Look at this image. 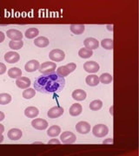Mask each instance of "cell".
Returning <instances> with one entry per match:
<instances>
[{
	"label": "cell",
	"mask_w": 139,
	"mask_h": 156,
	"mask_svg": "<svg viewBox=\"0 0 139 156\" xmlns=\"http://www.w3.org/2000/svg\"><path fill=\"white\" fill-rule=\"evenodd\" d=\"M60 133H61V128L57 125H53L47 130V134L50 137H56V136L59 135Z\"/></svg>",
	"instance_id": "obj_23"
},
{
	"label": "cell",
	"mask_w": 139,
	"mask_h": 156,
	"mask_svg": "<svg viewBox=\"0 0 139 156\" xmlns=\"http://www.w3.org/2000/svg\"><path fill=\"white\" fill-rule=\"evenodd\" d=\"M11 95L7 93L0 94V105H7L11 101Z\"/></svg>",
	"instance_id": "obj_27"
},
{
	"label": "cell",
	"mask_w": 139,
	"mask_h": 156,
	"mask_svg": "<svg viewBox=\"0 0 139 156\" xmlns=\"http://www.w3.org/2000/svg\"><path fill=\"white\" fill-rule=\"evenodd\" d=\"M86 92L83 89H76L72 93V98L74 100L81 101L85 100L86 98Z\"/></svg>",
	"instance_id": "obj_19"
},
{
	"label": "cell",
	"mask_w": 139,
	"mask_h": 156,
	"mask_svg": "<svg viewBox=\"0 0 139 156\" xmlns=\"http://www.w3.org/2000/svg\"><path fill=\"white\" fill-rule=\"evenodd\" d=\"M5 33L2 32V31H0V44H1L2 42L5 41Z\"/></svg>",
	"instance_id": "obj_35"
},
{
	"label": "cell",
	"mask_w": 139,
	"mask_h": 156,
	"mask_svg": "<svg viewBox=\"0 0 139 156\" xmlns=\"http://www.w3.org/2000/svg\"><path fill=\"white\" fill-rule=\"evenodd\" d=\"M7 136L11 140H17L21 139V137L23 136V133L22 131L18 128H11L8 131Z\"/></svg>",
	"instance_id": "obj_15"
},
{
	"label": "cell",
	"mask_w": 139,
	"mask_h": 156,
	"mask_svg": "<svg viewBox=\"0 0 139 156\" xmlns=\"http://www.w3.org/2000/svg\"><path fill=\"white\" fill-rule=\"evenodd\" d=\"M71 31L75 35H80L84 32L85 26L83 24H71L70 27Z\"/></svg>",
	"instance_id": "obj_22"
},
{
	"label": "cell",
	"mask_w": 139,
	"mask_h": 156,
	"mask_svg": "<svg viewBox=\"0 0 139 156\" xmlns=\"http://www.w3.org/2000/svg\"><path fill=\"white\" fill-rule=\"evenodd\" d=\"M64 108L62 107H53L51 108L50 109H49V111L47 113L49 118L51 119H56V118H58L63 115L64 114Z\"/></svg>",
	"instance_id": "obj_13"
},
{
	"label": "cell",
	"mask_w": 139,
	"mask_h": 156,
	"mask_svg": "<svg viewBox=\"0 0 139 156\" xmlns=\"http://www.w3.org/2000/svg\"><path fill=\"white\" fill-rule=\"evenodd\" d=\"M3 140H4V135L2 134H0V143H2Z\"/></svg>",
	"instance_id": "obj_40"
},
{
	"label": "cell",
	"mask_w": 139,
	"mask_h": 156,
	"mask_svg": "<svg viewBox=\"0 0 139 156\" xmlns=\"http://www.w3.org/2000/svg\"><path fill=\"white\" fill-rule=\"evenodd\" d=\"M102 107H103V101L101 100H95L90 103V108L92 111L100 110Z\"/></svg>",
	"instance_id": "obj_28"
},
{
	"label": "cell",
	"mask_w": 139,
	"mask_h": 156,
	"mask_svg": "<svg viewBox=\"0 0 139 156\" xmlns=\"http://www.w3.org/2000/svg\"><path fill=\"white\" fill-rule=\"evenodd\" d=\"M99 82L103 84H110L113 81L112 76L108 74V73H104L99 76Z\"/></svg>",
	"instance_id": "obj_26"
},
{
	"label": "cell",
	"mask_w": 139,
	"mask_h": 156,
	"mask_svg": "<svg viewBox=\"0 0 139 156\" xmlns=\"http://www.w3.org/2000/svg\"><path fill=\"white\" fill-rule=\"evenodd\" d=\"M49 57L53 62H61L64 60L65 54L63 50L56 49V50H52L49 53Z\"/></svg>",
	"instance_id": "obj_5"
},
{
	"label": "cell",
	"mask_w": 139,
	"mask_h": 156,
	"mask_svg": "<svg viewBox=\"0 0 139 156\" xmlns=\"http://www.w3.org/2000/svg\"><path fill=\"white\" fill-rule=\"evenodd\" d=\"M65 86L64 78L55 72L43 74L34 82V89L43 94L59 93Z\"/></svg>",
	"instance_id": "obj_1"
},
{
	"label": "cell",
	"mask_w": 139,
	"mask_h": 156,
	"mask_svg": "<svg viewBox=\"0 0 139 156\" xmlns=\"http://www.w3.org/2000/svg\"><path fill=\"white\" fill-rule=\"evenodd\" d=\"M77 68V65L74 62H70L64 66H61V67L57 68V74H58L62 77L67 76L68 75H70L71 73H72Z\"/></svg>",
	"instance_id": "obj_2"
},
{
	"label": "cell",
	"mask_w": 139,
	"mask_h": 156,
	"mask_svg": "<svg viewBox=\"0 0 139 156\" xmlns=\"http://www.w3.org/2000/svg\"><path fill=\"white\" fill-rule=\"evenodd\" d=\"M103 143H104V144H112V143H113V139L109 138V139L104 140V141H103Z\"/></svg>",
	"instance_id": "obj_36"
},
{
	"label": "cell",
	"mask_w": 139,
	"mask_h": 156,
	"mask_svg": "<svg viewBox=\"0 0 139 156\" xmlns=\"http://www.w3.org/2000/svg\"><path fill=\"white\" fill-rule=\"evenodd\" d=\"M5 72H6V66L4 64V63L0 62V75H4Z\"/></svg>",
	"instance_id": "obj_33"
},
{
	"label": "cell",
	"mask_w": 139,
	"mask_h": 156,
	"mask_svg": "<svg viewBox=\"0 0 139 156\" xmlns=\"http://www.w3.org/2000/svg\"><path fill=\"white\" fill-rule=\"evenodd\" d=\"M76 130L79 134H88L90 131V125L87 122H79L76 125Z\"/></svg>",
	"instance_id": "obj_11"
},
{
	"label": "cell",
	"mask_w": 139,
	"mask_h": 156,
	"mask_svg": "<svg viewBox=\"0 0 139 156\" xmlns=\"http://www.w3.org/2000/svg\"><path fill=\"white\" fill-rule=\"evenodd\" d=\"M56 68H57V65L55 62H43L42 64H40L38 70L39 72L42 74H49V73L54 72L56 70Z\"/></svg>",
	"instance_id": "obj_4"
},
{
	"label": "cell",
	"mask_w": 139,
	"mask_h": 156,
	"mask_svg": "<svg viewBox=\"0 0 139 156\" xmlns=\"http://www.w3.org/2000/svg\"><path fill=\"white\" fill-rule=\"evenodd\" d=\"M39 67H40V63L38 61L31 60L25 64L24 69H25V71H27V72H34V71H37Z\"/></svg>",
	"instance_id": "obj_16"
},
{
	"label": "cell",
	"mask_w": 139,
	"mask_h": 156,
	"mask_svg": "<svg viewBox=\"0 0 139 156\" xmlns=\"http://www.w3.org/2000/svg\"><path fill=\"white\" fill-rule=\"evenodd\" d=\"M78 55L82 58H89L93 55V51L88 50L86 48H82L78 51Z\"/></svg>",
	"instance_id": "obj_29"
},
{
	"label": "cell",
	"mask_w": 139,
	"mask_h": 156,
	"mask_svg": "<svg viewBox=\"0 0 139 156\" xmlns=\"http://www.w3.org/2000/svg\"><path fill=\"white\" fill-rule=\"evenodd\" d=\"M60 140L64 144H72L77 140V137L72 132L65 131L61 134Z\"/></svg>",
	"instance_id": "obj_6"
},
{
	"label": "cell",
	"mask_w": 139,
	"mask_h": 156,
	"mask_svg": "<svg viewBox=\"0 0 139 156\" xmlns=\"http://www.w3.org/2000/svg\"><path fill=\"white\" fill-rule=\"evenodd\" d=\"M5 60L8 63H16L20 60V55L15 51H9L5 55Z\"/></svg>",
	"instance_id": "obj_10"
},
{
	"label": "cell",
	"mask_w": 139,
	"mask_h": 156,
	"mask_svg": "<svg viewBox=\"0 0 139 156\" xmlns=\"http://www.w3.org/2000/svg\"><path fill=\"white\" fill-rule=\"evenodd\" d=\"M39 33V30L37 28H30L25 30L24 36L28 39H32L36 37H38Z\"/></svg>",
	"instance_id": "obj_25"
},
{
	"label": "cell",
	"mask_w": 139,
	"mask_h": 156,
	"mask_svg": "<svg viewBox=\"0 0 139 156\" xmlns=\"http://www.w3.org/2000/svg\"><path fill=\"white\" fill-rule=\"evenodd\" d=\"M85 82L90 87L97 86L98 83H100L99 82V78H98L97 76H96V75H90V76H88L86 77V79H85Z\"/></svg>",
	"instance_id": "obj_21"
},
{
	"label": "cell",
	"mask_w": 139,
	"mask_h": 156,
	"mask_svg": "<svg viewBox=\"0 0 139 156\" xmlns=\"http://www.w3.org/2000/svg\"><path fill=\"white\" fill-rule=\"evenodd\" d=\"M34 44L39 48H45V47H47L49 45L50 41H49V39L46 38L45 37H38L35 39Z\"/></svg>",
	"instance_id": "obj_20"
},
{
	"label": "cell",
	"mask_w": 139,
	"mask_h": 156,
	"mask_svg": "<svg viewBox=\"0 0 139 156\" xmlns=\"http://www.w3.org/2000/svg\"><path fill=\"white\" fill-rule=\"evenodd\" d=\"M112 110H113V106H111V108H110V112H111V115H113V113H112Z\"/></svg>",
	"instance_id": "obj_41"
},
{
	"label": "cell",
	"mask_w": 139,
	"mask_h": 156,
	"mask_svg": "<svg viewBox=\"0 0 139 156\" xmlns=\"http://www.w3.org/2000/svg\"><path fill=\"white\" fill-rule=\"evenodd\" d=\"M36 95V90L34 89H26L23 92V97L24 99H31Z\"/></svg>",
	"instance_id": "obj_32"
},
{
	"label": "cell",
	"mask_w": 139,
	"mask_h": 156,
	"mask_svg": "<svg viewBox=\"0 0 139 156\" xmlns=\"http://www.w3.org/2000/svg\"><path fill=\"white\" fill-rule=\"evenodd\" d=\"M61 142L58 140L57 139H52V140H50V141L48 142V144H57V145H59Z\"/></svg>",
	"instance_id": "obj_34"
},
{
	"label": "cell",
	"mask_w": 139,
	"mask_h": 156,
	"mask_svg": "<svg viewBox=\"0 0 139 156\" xmlns=\"http://www.w3.org/2000/svg\"><path fill=\"white\" fill-rule=\"evenodd\" d=\"M5 117V114H4V113H3V112H2V111H0V122L4 121Z\"/></svg>",
	"instance_id": "obj_37"
},
{
	"label": "cell",
	"mask_w": 139,
	"mask_h": 156,
	"mask_svg": "<svg viewBox=\"0 0 139 156\" xmlns=\"http://www.w3.org/2000/svg\"><path fill=\"white\" fill-rule=\"evenodd\" d=\"M6 36H7V37L11 38L12 41H22L23 37H24L22 32L20 30H14V29L8 30L6 32Z\"/></svg>",
	"instance_id": "obj_8"
},
{
	"label": "cell",
	"mask_w": 139,
	"mask_h": 156,
	"mask_svg": "<svg viewBox=\"0 0 139 156\" xmlns=\"http://www.w3.org/2000/svg\"><path fill=\"white\" fill-rule=\"evenodd\" d=\"M16 85L19 89H26L31 86V80L26 76H20L16 80Z\"/></svg>",
	"instance_id": "obj_14"
},
{
	"label": "cell",
	"mask_w": 139,
	"mask_h": 156,
	"mask_svg": "<svg viewBox=\"0 0 139 156\" xmlns=\"http://www.w3.org/2000/svg\"><path fill=\"white\" fill-rule=\"evenodd\" d=\"M39 110L36 108V107H28L25 108L24 110V115L25 116H27L28 118H36V117L38 115Z\"/></svg>",
	"instance_id": "obj_18"
},
{
	"label": "cell",
	"mask_w": 139,
	"mask_h": 156,
	"mask_svg": "<svg viewBox=\"0 0 139 156\" xmlns=\"http://www.w3.org/2000/svg\"><path fill=\"white\" fill-rule=\"evenodd\" d=\"M31 126L38 130H45L48 128V122L42 118H37L31 122Z\"/></svg>",
	"instance_id": "obj_9"
},
{
	"label": "cell",
	"mask_w": 139,
	"mask_h": 156,
	"mask_svg": "<svg viewBox=\"0 0 139 156\" xmlns=\"http://www.w3.org/2000/svg\"><path fill=\"white\" fill-rule=\"evenodd\" d=\"M8 76L11 78H19L22 76V70L18 68H11L8 70Z\"/></svg>",
	"instance_id": "obj_24"
},
{
	"label": "cell",
	"mask_w": 139,
	"mask_h": 156,
	"mask_svg": "<svg viewBox=\"0 0 139 156\" xmlns=\"http://www.w3.org/2000/svg\"><path fill=\"white\" fill-rule=\"evenodd\" d=\"M92 133L96 137L102 138L104 137L109 133V128L104 124H97L92 128Z\"/></svg>",
	"instance_id": "obj_3"
},
{
	"label": "cell",
	"mask_w": 139,
	"mask_h": 156,
	"mask_svg": "<svg viewBox=\"0 0 139 156\" xmlns=\"http://www.w3.org/2000/svg\"><path fill=\"white\" fill-rule=\"evenodd\" d=\"M101 45L104 49L105 50H112L114 48V44H113V40L112 39H104L101 42Z\"/></svg>",
	"instance_id": "obj_30"
},
{
	"label": "cell",
	"mask_w": 139,
	"mask_h": 156,
	"mask_svg": "<svg viewBox=\"0 0 139 156\" xmlns=\"http://www.w3.org/2000/svg\"><path fill=\"white\" fill-rule=\"evenodd\" d=\"M83 44L85 46L86 49H88L90 50H96L98 48L99 46V42L96 38L93 37H88L83 41Z\"/></svg>",
	"instance_id": "obj_12"
},
{
	"label": "cell",
	"mask_w": 139,
	"mask_h": 156,
	"mask_svg": "<svg viewBox=\"0 0 139 156\" xmlns=\"http://www.w3.org/2000/svg\"><path fill=\"white\" fill-rule=\"evenodd\" d=\"M24 46V42L23 41H12L9 43V47L11 48V50H20Z\"/></svg>",
	"instance_id": "obj_31"
},
{
	"label": "cell",
	"mask_w": 139,
	"mask_h": 156,
	"mask_svg": "<svg viewBox=\"0 0 139 156\" xmlns=\"http://www.w3.org/2000/svg\"><path fill=\"white\" fill-rule=\"evenodd\" d=\"M107 29H108L110 31H112V30H113V26H112V25H107Z\"/></svg>",
	"instance_id": "obj_39"
},
{
	"label": "cell",
	"mask_w": 139,
	"mask_h": 156,
	"mask_svg": "<svg viewBox=\"0 0 139 156\" xmlns=\"http://www.w3.org/2000/svg\"><path fill=\"white\" fill-rule=\"evenodd\" d=\"M4 131H5V127H4V125L0 124V134H3Z\"/></svg>",
	"instance_id": "obj_38"
},
{
	"label": "cell",
	"mask_w": 139,
	"mask_h": 156,
	"mask_svg": "<svg viewBox=\"0 0 139 156\" xmlns=\"http://www.w3.org/2000/svg\"><path fill=\"white\" fill-rule=\"evenodd\" d=\"M99 64L97 62L94 61H89L86 62L84 64H83V69L86 72L88 73H96L99 70Z\"/></svg>",
	"instance_id": "obj_7"
},
{
	"label": "cell",
	"mask_w": 139,
	"mask_h": 156,
	"mask_svg": "<svg viewBox=\"0 0 139 156\" xmlns=\"http://www.w3.org/2000/svg\"><path fill=\"white\" fill-rule=\"evenodd\" d=\"M82 111H83L82 105L79 103H74L72 106L70 108L69 113L71 116H78L79 115H81Z\"/></svg>",
	"instance_id": "obj_17"
}]
</instances>
